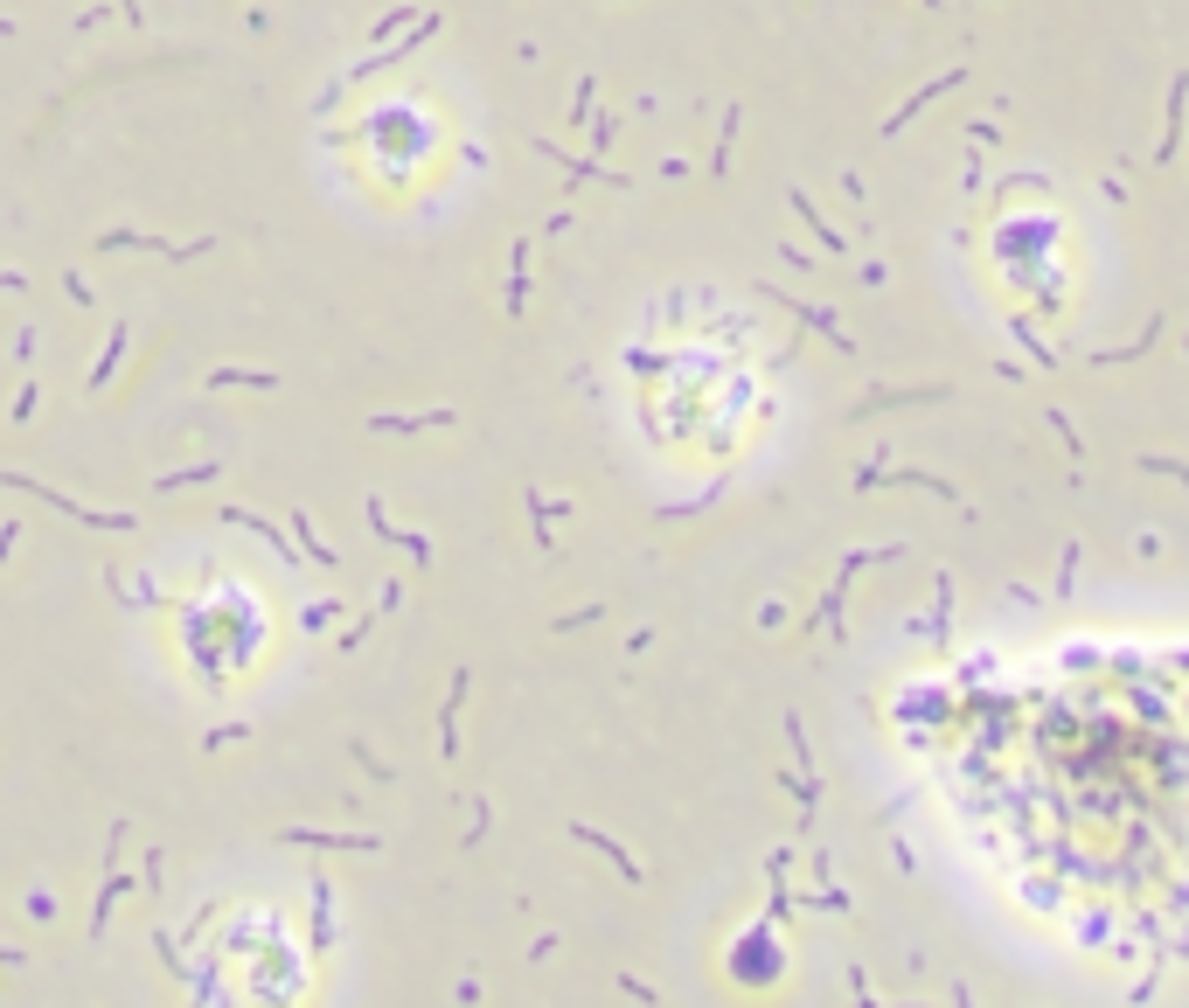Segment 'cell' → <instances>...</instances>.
I'll list each match as a JSON object with an SVG mask.
<instances>
[{"mask_svg": "<svg viewBox=\"0 0 1189 1008\" xmlns=\"http://www.w3.org/2000/svg\"><path fill=\"white\" fill-rule=\"evenodd\" d=\"M21 285H28L21 272H0V292H21Z\"/></svg>", "mask_w": 1189, "mask_h": 1008, "instance_id": "5b68a950", "label": "cell"}, {"mask_svg": "<svg viewBox=\"0 0 1189 1008\" xmlns=\"http://www.w3.org/2000/svg\"><path fill=\"white\" fill-rule=\"evenodd\" d=\"M223 382H244V390H279V376H264V369H216L210 390H223Z\"/></svg>", "mask_w": 1189, "mask_h": 1008, "instance_id": "7a4b0ae2", "label": "cell"}, {"mask_svg": "<svg viewBox=\"0 0 1189 1008\" xmlns=\"http://www.w3.org/2000/svg\"><path fill=\"white\" fill-rule=\"evenodd\" d=\"M216 236H195V244H167V236H139V230H105L98 251H161V258H202Z\"/></svg>", "mask_w": 1189, "mask_h": 1008, "instance_id": "6da1fadb", "label": "cell"}, {"mask_svg": "<svg viewBox=\"0 0 1189 1008\" xmlns=\"http://www.w3.org/2000/svg\"><path fill=\"white\" fill-rule=\"evenodd\" d=\"M118 14H126V21H139V0H118Z\"/></svg>", "mask_w": 1189, "mask_h": 1008, "instance_id": "8992f818", "label": "cell"}, {"mask_svg": "<svg viewBox=\"0 0 1189 1008\" xmlns=\"http://www.w3.org/2000/svg\"><path fill=\"white\" fill-rule=\"evenodd\" d=\"M418 425H453V410H425V418H376V431H418Z\"/></svg>", "mask_w": 1189, "mask_h": 1008, "instance_id": "3957f363", "label": "cell"}, {"mask_svg": "<svg viewBox=\"0 0 1189 1008\" xmlns=\"http://www.w3.org/2000/svg\"><path fill=\"white\" fill-rule=\"evenodd\" d=\"M118 355H126V328H111V348L98 355V369H91V390H98V382H105V376L118 369Z\"/></svg>", "mask_w": 1189, "mask_h": 1008, "instance_id": "277c9868", "label": "cell"}]
</instances>
